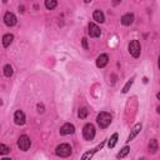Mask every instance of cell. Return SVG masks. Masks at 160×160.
Instances as JSON below:
<instances>
[{
    "label": "cell",
    "instance_id": "1",
    "mask_svg": "<svg viewBox=\"0 0 160 160\" xmlns=\"http://www.w3.org/2000/svg\"><path fill=\"white\" fill-rule=\"evenodd\" d=\"M111 120H113V116L109 114V113H105V111H101L98 118H96V121H98V125L101 128V129H106L110 124H111Z\"/></svg>",
    "mask_w": 160,
    "mask_h": 160
},
{
    "label": "cell",
    "instance_id": "2",
    "mask_svg": "<svg viewBox=\"0 0 160 160\" xmlns=\"http://www.w3.org/2000/svg\"><path fill=\"white\" fill-rule=\"evenodd\" d=\"M55 154H56L58 156H60V158H68V156L71 154V146H70L69 144H66V143L60 144V145L56 146Z\"/></svg>",
    "mask_w": 160,
    "mask_h": 160
},
{
    "label": "cell",
    "instance_id": "3",
    "mask_svg": "<svg viewBox=\"0 0 160 160\" xmlns=\"http://www.w3.org/2000/svg\"><path fill=\"white\" fill-rule=\"evenodd\" d=\"M83 135L85 140H93L95 136V128L93 124H87L83 129Z\"/></svg>",
    "mask_w": 160,
    "mask_h": 160
},
{
    "label": "cell",
    "instance_id": "4",
    "mask_svg": "<svg viewBox=\"0 0 160 160\" xmlns=\"http://www.w3.org/2000/svg\"><path fill=\"white\" fill-rule=\"evenodd\" d=\"M30 145H31V141H30V139H29L28 135H21V136L19 138V140H18V146H19L20 150L26 151V150L30 148Z\"/></svg>",
    "mask_w": 160,
    "mask_h": 160
},
{
    "label": "cell",
    "instance_id": "5",
    "mask_svg": "<svg viewBox=\"0 0 160 160\" xmlns=\"http://www.w3.org/2000/svg\"><path fill=\"white\" fill-rule=\"evenodd\" d=\"M129 51L134 58H139V55H140V43L138 40H133L129 44Z\"/></svg>",
    "mask_w": 160,
    "mask_h": 160
},
{
    "label": "cell",
    "instance_id": "6",
    "mask_svg": "<svg viewBox=\"0 0 160 160\" xmlns=\"http://www.w3.org/2000/svg\"><path fill=\"white\" fill-rule=\"evenodd\" d=\"M104 144H105V140H104V141H101L96 148H94V149H92V150H89V151L84 153V154H83V156H82V160H90V159L93 158V155H94L96 151H99V150H101V149H103Z\"/></svg>",
    "mask_w": 160,
    "mask_h": 160
},
{
    "label": "cell",
    "instance_id": "7",
    "mask_svg": "<svg viewBox=\"0 0 160 160\" xmlns=\"http://www.w3.org/2000/svg\"><path fill=\"white\" fill-rule=\"evenodd\" d=\"M88 33H89L90 38H98V36H100L101 30H100V28H99L96 24L90 23V24H89V30H88Z\"/></svg>",
    "mask_w": 160,
    "mask_h": 160
},
{
    "label": "cell",
    "instance_id": "8",
    "mask_svg": "<svg viewBox=\"0 0 160 160\" xmlns=\"http://www.w3.org/2000/svg\"><path fill=\"white\" fill-rule=\"evenodd\" d=\"M16 21H18V19H16V16H15L13 13L8 12V13L4 15V23H5L8 26H14V25L16 24Z\"/></svg>",
    "mask_w": 160,
    "mask_h": 160
},
{
    "label": "cell",
    "instance_id": "9",
    "mask_svg": "<svg viewBox=\"0 0 160 160\" xmlns=\"http://www.w3.org/2000/svg\"><path fill=\"white\" fill-rule=\"evenodd\" d=\"M14 120H15V124H18V125H24L25 121H26V118H25L24 111L16 110L15 114H14Z\"/></svg>",
    "mask_w": 160,
    "mask_h": 160
},
{
    "label": "cell",
    "instance_id": "10",
    "mask_svg": "<svg viewBox=\"0 0 160 160\" xmlns=\"http://www.w3.org/2000/svg\"><path fill=\"white\" fill-rule=\"evenodd\" d=\"M75 131V128L73 124H64L61 128H60V135H69V134H74Z\"/></svg>",
    "mask_w": 160,
    "mask_h": 160
},
{
    "label": "cell",
    "instance_id": "11",
    "mask_svg": "<svg viewBox=\"0 0 160 160\" xmlns=\"http://www.w3.org/2000/svg\"><path fill=\"white\" fill-rule=\"evenodd\" d=\"M140 130H141V124H136V125L131 129V131H130V134H129V136H128V140H126V141H128V143H130V141H131V140H133V139H134V138L140 133Z\"/></svg>",
    "mask_w": 160,
    "mask_h": 160
},
{
    "label": "cell",
    "instance_id": "12",
    "mask_svg": "<svg viewBox=\"0 0 160 160\" xmlns=\"http://www.w3.org/2000/svg\"><path fill=\"white\" fill-rule=\"evenodd\" d=\"M121 23H123V25H125V26L131 25V24L134 23V15H133V14H130V13H128V14L123 15V18H121Z\"/></svg>",
    "mask_w": 160,
    "mask_h": 160
},
{
    "label": "cell",
    "instance_id": "13",
    "mask_svg": "<svg viewBox=\"0 0 160 160\" xmlns=\"http://www.w3.org/2000/svg\"><path fill=\"white\" fill-rule=\"evenodd\" d=\"M108 61H109V56L106 54H101L96 60V65H98V68H104V66H106Z\"/></svg>",
    "mask_w": 160,
    "mask_h": 160
},
{
    "label": "cell",
    "instance_id": "14",
    "mask_svg": "<svg viewBox=\"0 0 160 160\" xmlns=\"http://www.w3.org/2000/svg\"><path fill=\"white\" fill-rule=\"evenodd\" d=\"M13 40H14V35L13 34H5L4 38H3V45L5 48H8L13 43Z\"/></svg>",
    "mask_w": 160,
    "mask_h": 160
},
{
    "label": "cell",
    "instance_id": "15",
    "mask_svg": "<svg viewBox=\"0 0 160 160\" xmlns=\"http://www.w3.org/2000/svg\"><path fill=\"white\" fill-rule=\"evenodd\" d=\"M93 16H94V20L98 21V23H104V21H105L104 14H103V12H100V10H95Z\"/></svg>",
    "mask_w": 160,
    "mask_h": 160
},
{
    "label": "cell",
    "instance_id": "16",
    "mask_svg": "<svg viewBox=\"0 0 160 160\" xmlns=\"http://www.w3.org/2000/svg\"><path fill=\"white\" fill-rule=\"evenodd\" d=\"M116 143H118V134L115 133V134L111 135V138H110V140H109V143H108L109 149H113V148L116 145Z\"/></svg>",
    "mask_w": 160,
    "mask_h": 160
},
{
    "label": "cell",
    "instance_id": "17",
    "mask_svg": "<svg viewBox=\"0 0 160 160\" xmlns=\"http://www.w3.org/2000/svg\"><path fill=\"white\" fill-rule=\"evenodd\" d=\"M129 153H130V148H129V146H124V148L120 150V153L118 154V159H123V158H125Z\"/></svg>",
    "mask_w": 160,
    "mask_h": 160
},
{
    "label": "cell",
    "instance_id": "18",
    "mask_svg": "<svg viewBox=\"0 0 160 160\" xmlns=\"http://www.w3.org/2000/svg\"><path fill=\"white\" fill-rule=\"evenodd\" d=\"M56 5H58V2H55V0H46V2H45V7L49 10L56 8Z\"/></svg>",
    "mask_w": 160,
    "mask_h": 160
},
{
    "label": "cell",
    "instance_id": "19",
    "mask_svg": "<svg viewBox=\"0 0 160 160\" xmlns=\"http://www.w3.org/2000/svg\"><path fill=\"white\" fill-rule=\"evenodd\" d=\"M88 114H89V110H88L87 108H82V109H79V113H78V115H79V118H80V119H85V118L88 116Z\"/></svg>",
    "mask_w": 160,
    "mask_h": 160
},
{
    "label": "cell",
    "instance_id": "20",
    "mask_svg": "<svg viewBox=\"0 0 160 160\" xmlns=\"http://www.w3.org/2000/svg\"><path fill=\"white\" fill-rule=\"evenodd\" d=\"M149 149L151 150V153H156V150H158V140H156V139H153V140H150V144H149Z\"/></svg>",
    "mask_w": 160,
    "mask_h": 160
},
{
    "label": "cell",
    "instance_id": "21",
    "mask_svg": "<svg viewBox=\"0 0 160 160\" xmlns=\"http://www.w3.org/2000/svg\"><path fill=\"white\" fill-rule=\"evenodd\" d=\"M133 83H134V76H133V78H131V79L129 80V82H128V83L125 84V87L123 88V93H124V94L129 92V89L131 88V85H133Z\"/></svg>",
    "mask_w": 160,
    "mask_h": 160
},
{
    "label": "cell",
    "instance_id": "22",
    "mask_svg": "<svg viewBox=\"0 0 160 160\" xmlns=\"http://www.w3.org/2000/svg\"><path fill=\"white\" fill-rule=\"evenodd\" d=\"M4 75L8 76V78H10L13 75V68L10 65H5L4 66Z\"/></svg>",
    "mask_w": 160,
    "mask_h": 160
},
{
    "label": "cell",
    "instance_id": "23",
    "mask_svg": "<svg viewBox=\"0 0 160 160\" xmlns=\"http://www.w3.org/2000/svg\"><path fill=\"white\" fill-rule=\"evenodd\" d=\"M9 151H10V149L7 145L0 144V155H7V154H9Z\"/></svg>",
    "mask_w": 160,
    "mask_h": 160
},
{
    "label": "cell",
    "instance_id": "24",
    "mask_svg": "<svg viewBox=\"0 0 160 160\" xmlns=\"http://www.w3.org/2000/svg\"><path fill=\"white\" fill-rule=\"evenodd\" d=\"M83 46H84V49H88L89 48V45H88V39L87 38H83Z\"/></svg>",
    "mask_w": 160,
    "mask_h": 160
},
{
    "label": "cell",
    "instance_id": "25",
    "mask_svg": "<svg viewBox=\"0 0 160 160\" xmlns=\"http://www.w3.org/2000/svg\"><path fill=\"white\" fill-rule=\"evenodd\" d=\"M38 109H39V113H43V111H44V106H43V105H40V104L38 105Z\"/></svg>",
    "mask_w": 160,
    "mask_h": 160
},
{
    "label": "cell",
    "instance_id": "26",
    "mask_svg": "<svg viewBox=\"0 0 160 160\" xmlns=\"http://www.w3.org/2000/svg\"><path fill=\"white\" fill-rule=\"evenodd\" d=\"M3 160H12V159H9V158H4Z\"/></svg>",
    "mask_w": 160,
    "mask_h": 160
}]
</instances>
